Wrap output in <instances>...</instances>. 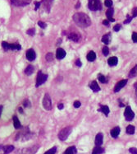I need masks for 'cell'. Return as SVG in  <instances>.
<instances>
[{
  "label": "cell",
  "instance_id": "obj_13",
  "mask_svg": "<svg viewBox=\"0 0 137 154\" xmlns=\"http://www.w3.org/2000/svg\"><path fill=\"white\" fill-rule=\"evenodd\" d=\"M113 13H114V10L113 8H109L108 9L107 12H106V16H107L108 17V20L109 21H115V19L113 18Z\"/></svg>",
  "mask_w": 137,
  "mask_h": 154
},
{
  "label": "cell",
  "instance_id": "obj_28",
  "mask_svg": "<svg viewBox=\"0 0 137 154\" xmlns=\"http://www.w3.org/2000/svg\"><path fill=\"white\" fill-rule=\"evenodd\" d=\"M21 45L18 43H13V44H10V49L12 50H20L21 49Z\"/></svg>",
  "mask_w": 137,
  "mask_h": 154
},
{
  "label": "cell",
  "instance_id": "obj_12",
  "mask_svg": "<svg viewBox=\"0 0 137 154\" xmlns=\"http://www.w3.org/2000/svg\"><path fill=\"white\" fill-rule=\"evenodd\" d=\"M65 56H66V51L62 49V48H59L57 49V53H56V57H57L58 59H63Z\"/></svg>",
  "mask_w": 137,
  "mask_h": 154
},
{
  "label": "cell",
  "instance_id": "obj_23",
  "mask_svg": "<svg viewBox=\"0 0 137 154\" xmlns=\"http://www.w3.org/2000/svg\"><path fill=\"white\" fill-rule=\"evenodd\" d=\"M104 149L103 148V147L96 146L94 148V150H93L92 154H102V153H104Z\"/></svg>",
  "mask_w": 137,
  "mask_h": 154
},
{
  "label": "cell",
  "instance_id": "obj_52",
  "mask_svg": "<svg viewBox=\"0 0 137 154\" xmlns=\"http://www.w3.org/2000/svg\"><path fill=\"white\" fill-rule=\"evenodd\" d=\"M1 148H2V147H1V146H0V149H1Z\"/></svg>",
  "mask_w": 137,
  "mask_h": 154
},
{
  "label": "cell",
  "instance_id": "obj_2",
  "mask_svg": "<svg viewBox=\"0 0 137 154\" xmlns=\"http://www.w3.org/2000/svg\"><path fill=\"white\" fill-rule=\"evenodd\" d=\"M88 7L91 11H99L103 8L100 0H89Z\"/></svg>",
  "mask_w": 137,
  "mask_h": 154
},
{
  "label": "cell",
  "instance_id": "obj_26",
  "mask_svg": "<svg viewBox=\"0 0 137 154\" xmlns=\"http://www.w3.org/2000/svg\"><path fill=\"white\" fill-rule=\"evenodd\" d=\"M34 73V67L32 65H29V66H27L26 68V70H25V73H26V75H31L32 73Z\"/></svg>",
  "mask_w": 137,
  "mask_h": 154
},
{
  "label": "cell",
  "instance_id": "obj_48",
  "mask_svg": "<svg viewBox=\"0 0 137 154\" xmlns=\"http://www.w3.org/2000/svg\"><path fill=\"white\" fill-rule=\"evenodd\" d=\"M134 87H135V96L137 98V82L135 83V85H134Z\"/></svg>",
  "mask_w": 137,
  "mask_h": 154
},
{
  "label": "cell",
  "instance_id": "obj_1",
  "mask_svg": "<svg viewBox=\"0 0 137 154\" xmlns=\"http://www.w3.org/2000/svg\"><path fill=\"white\" fill-rule=\"evenodd\" d=\"M73 21L77 26L82 28H85L90 26L91 20L89 16L84 12H76L73 16Z\"/></svg>",
  "mask_w": 137,
  "mask_h": 154
},
{
  "label": "cell",
  "instance_id": "obj_17",
  "mask_svg": "<svg viewBox=\"0 0 137 154\" xmlns=\"http://www.w3.org/2000/svg\"><path fill=\"white\" fill-rule=\"evenodd\" d=\"M120 131H121V130H120L119 127H115V128H113V130H111V132H110L111 136L113 137V138H114V139H116V138L118 137V135H119Z\"/></svg>",
  "mask_w": 137,
  "mask_h": 154
},
{
  "label": "cell",
  "instance_id": "obj_7",
  "mask_svg": "<svg viewBox=\"0 0 137 154\" xmlns=\"http://www.w3.org/2000/svg\"><path fill=\"white\" fill-rule=\"evenodd\" d=\"M124 116L127 121H130L132 120L135 117V113L133 112V111L131 110V108L130 106H126L125 109V112H124Z\"/></svg>",
  "mask_w": 137,
  "mask_h": 154
},
{
  "label": "cell",
  "instance_id": "obj_42",
  "mask_svg": "<svg viewBox=\"0 0 137 154\" xmlns=\"http://www.w3.org/2000/svg\"><path fill=\"white\" fill-rule=\"evenodd\" d=\"M137 17V7L134 8L132 10V17Z\"/></svg>",
  "mask_w": 137,
  "mask_h": 154
},
{
  "label": "cell",
  "instance_id": "obj_34",
  "mask_svg": "<svg viewBox=\"0 0 137 154\" xmlns=\"http://www.w3.org/2000/svg\"><path fill=\"white\" fill-rule=\"evenodd\" d=\"M104 4H105L106 7H108V8H111L112 6H113V1H112V0H105Z\"/></svg>",
  "mask_w": 137,
  "mask_h": 154
},
{
  "label": "cell",
  "instance_id": "obj_6",
  "mask_svg": "<svg viewBox=\"0 0 137 154\" xmlns=\"http://www.w3.org/2000/svg\"><path fill=\"white\" fill-rule=\"evenodd\" d=\"M43 106L46 111H50L52 109V101L49 94H45L43 99Z\"/></svg>",
  "mask_w": 137,
  "mask_h": 154
},
{
  "label": "cell",
  "instance_id": "obj_3",
  "mask_svg": "<svg viewBox=\"0 0 137 154\" xmlns=\"http://www.w3.org/2000/svg\"><path fill=\"white\" fill-rule=\"evenodd\" d=\"M71 131H72V128L71 127H66L63 129L58 134V139L62 141H65L70 135Z\"/></svg>",
  "mask_w": 137,
  "mask_h": 154
},
{
  "label": "cell",
  "instance_id": "obj_20",
  "mask_svg": "<svg viewBox=\"0 0 137 154\" xmlns=\"http://www.w3.org/2000/svg\"><path fill=\"white\" fill-rule=\"evenodd\" d=\"M12 119H13V125L15 129H17V130H18V129H20L21 127V122L20 120L18 119L17 116V115H13V117H12Z\"/></svg>",
  "mask_w": 137,
  "mask_h": 154
},
{
  "label": "cell",
  "instance_id": "obj_46",
  "mask_svg": "<svg viewBox=\"0 0 137 154\" xmlns=\"http://www.w3.org/2000/svg\"><path fill=\"white\" fill-rule=\"evenodd\" d=\"M76 66H78V67H80L82 64H81V62H80V59H77V60L76 61Z\"/></svg>",
  "mask_w": 137,
  "mask_h": 154
},
{
  "label": "cell",
  "instance_id": "obj_18",
  "mask_svg": "<svg viewBox=\"0 0 137 154\" xmlns=\"http://www.w3.org/2000/svg\"><path fill=\"white\" fill-rule=\"evenodd\" d=\"M102 42L104 43L105 45H108L110 43V40H111V33H108V34H105V35L103 36L102 37Z\"/></svg>",
  "mask_w": 137,
  "mask_h": 154
},
{
  "label": "cell",
  "instance_id": "obj_38",
  "mask_svg": "<svg viewBox=\"0 0 137 154\" xmlns=\"http://www.w3.org/2000/svg\"><path fill=\"white\" fill-rule=\"evenodd\" d=\"M121 24H117L113 27V31H119L121 30Z\"/></svg>",
  "mask_w": 137,
  "mask_h": 154
},
{
  "label": "cell",
  "instance_id": "obj_16",
  "mask_svg": "<svg viewBox=\"0 0 137 154\" xmlns=\"http://www.w3.org/2000/svg\"><path fill=\"white\" fill-rule=\"evenodd\" d=\"M2 150H3V152H4L3 154H9L14 150V146H12V145L4 146V147H2Z\"/></svg>",
  "mask_w": 137,
  "mask_h": 154
},
{
  "label": "cell",
  "instance_id": "obj_41",
  "mask_svg": "<svg viewBox=\"0 0 137 154\" xmlns=\"http://www.w3.org/2000/svg\"><path fill=\"white\" fill-rule=\"evenodd\" d=\"M80 105H81V103H80V101H79V100H76V101H75L74 104H73L75 108H79L80 106Z\"/></svg>",
  "mask_w": 137,
  "mask_h": 154
},
{
  "label": "cell",
  "instance_id": "obj_51",
  "mask_svg": "<svg viewBox=\"0 0 137 154\" xmlns=\"http://www.w3.org/2000/svg\"><path fill=\"white\" fill-rule=\"evenodd\" d=\"M18 111H19L20 113H23V111H22V109H21V108H19V109H18Z\"/></svg>",
  "mask_w": 137,
  "mask_h": 154
},
{
  "label": "cell",
  "instance_id": "obj_44",
  "mask_svg": "<svg viewBox=\"0 0 137 154\" xmlns=\"http://www.w3.org/2000/svg\"><path fill=\"white\" fill-rule=\"evenodd\" d=\"M103 24H104V26H106V27H108V26H109V21H108V20H104V21H103Z\"/></svg>",
  "mask_w": 137,
  "mask_h": 154
},
{
  "label": "cell",
  "instance_id": "obj_29",
  "mask_svg": "<svg viewBox=\"0 0 137 154\" xmlns=\"http://www.w3.org/2000/svg\"><path fill=\"white\" fill-rule=\"evenodd\" d=\"M126 133L128 134H134V133H135V127L133 125H128L126 127Z\"/></svg>",
  "mask_w": 137,
  "mask_h": 154
},
{
  "label": "cell",
  "instance_id": "obj_43",
  "mask_svg": "<svg viewBox=\"0 0 137 154\" xmlns=\"http://www.w3.org/2000/svg\"><path fill=\"white\" fill-rule=\"evenodd\" d=\"M23 105H24L25 107H30V102L28 100H25V101H24Z\"/></svg>",
  "mask_w": 137,
  "mask_h": 154
},
{
  "label": "cell",
  "instance_id": "obj_15",
  "mask_svg": "<svg viewBox=\"0 0 137 154\" xmlns=\"http://www.w3.org/2000/svg\"><path fill=\"white\" fill-rule=\"evenodd\" d=\"M89 87L93 92H99V91H100V87H99V84L97 83V82L96 81H93L92 83H90Z\"/></svg>",
  "mask_w": 137,
  "mask_h": 154
},
{
  "label": "cell",
  "instance_id": "obj_39",
  "mask_svg": "<svg viewBox=\"0 0 137 154\" xmlns=\"http://www.w3.org/2000/svg\"><path fill=\"white\" fill-rule=\"evenodd\" d=\"M132 40L134 43H137V32H133L132 34Z\"/></svg>",
  "mask_w": 137,
  "mask_h": 154
},
{
  "label": "cell",
  "instance_id": "obj_10",
  "mask_svg": "<svg viewBox=\"0 0 137 154\" xmlns=\"http://www.w3.org/2000/svg\"><path fill=\"white\" fill-rule=\"evenodd\" d=\"M26 59L29 61H33V60H35V59L36 54H35V50H34L33 49H30L26 51Z\"/></svg>",
  "mask_w": 137,
  "mask_h": 154
},
{
  "label": "cell",
  "instance_id": "obj_40",
  "mask_svg": "<svg viewBox=\"0 0 137 154\" xmlns=\"http://www.w3.org/2000/svg\"><path fill=\"white\" fill-rule=\"evenodd\" d=\"M129 152L131 154H137V148H135V147H130L129 149Z\"/></svg>",
  "mask_w": 137,
  "mask_h": 154
},
{
  "label": "cell",
  "instance_id": "obj_35",
  "mask_svg": "<svg viewBox=\"0 0 137 154\" xmlns=\"http://www.w3.org/2000/svg\"><path fill=\"white\" fill-rule=\"evenodd\" d=\"M103 54L105 56L108 55V54H109V49H108L107 46H104V48H103Z\"/></svg>",
  "mask_w": 137,
  "mask_h": 154
},
{
  "label": "cell",
  "instance_id": "obj_47",
  "mask_svg": "<svg viewBox=\"0 0 137 154\" xmlns=\"http://www.w3.org/2000/svg\"><path fill=\"white\" fill-rule=\"evenodd\" d=\"M58 108L59 110H63V103H59V104L58 105Z\"/></svg>",
  "mask_w": 137,
  "mask_h": 154
},
{
  "label": "cell",
  "instance_id": "obj_21",
  "mask_svg": "<svg viewBox=\"0 0 137 154\" xmlns=\"http://www.w3.org/2000/svg\"><path fill=\"white\" fill-rule=\"evenodd\" d=\"M117 62H118V59L117 57H115V56L109 58L108 60V64H109V66H116Z\"/></svg>",
  "mask_w": 137,
  "mask_h": 154
},
{
  "label": "cell",
  "instance_id": "obj_36",
  "mask_svg": "<svg viewBox=\"0 0 137 154\" xmlns=\"http://www.w3.org/2000/svg\"><path fill=\"white\" fill-rule=\"evenodd\" d=\"M132 19H133V17H130V15H127L126 19L123 21V23H124V24H128V23H130V21H131V20H132Z\"/></svg>",
  "mask_w": 137,
  "mask_h": 154
},
{
  "label": "cell",
  "instance_id": "obj_19",
  "mask_svg": "<svg viewBox=\"0 0 137 154\" xmlns=\"http://www.w3.org/2000/svg\"><path fill=\"white\" fill-rule=\"evenodd\" d=\"M68 38H69L70 40H71L74 42H78L79 40H80V35L72 32V33H70L69 35H68Z\"/></svg>",
  "mask_w": 137,
  "mask_h": 154
},
{
  "label": "cell",
  "instance_id": "obj_32",
  "mask_svg": "<svg viewBox=\"0 0 137 154\" xmlns=\"http://www.w3.org/2000/svg\"><path fill=\"white\" fill-rule=\"evenodd\" d=\"M2 46L5 50H9L10 49V44L6 42V41H3L2 42Z\"/></svg>",
  "mask_w": 137,
  "mask_h": 154
},
{
  "label": "cell",
  "instance_id": "obj_8",
  "mask_svg": "<svg viewBox=\"0 0 137 154\" xmlns=\"http://www.w3.org/2000/svg\"><path fill=\"white\" fill-rule=\"evenodd\" d=\"M31 0H11V4L17 7H23L30 4Z\"/></svg>",
  "mask_w": 137,
  "mask_h": 154
},
{
  "label": "cell",
  "instance_id": "obj_30",
  "mask_svg": "<svg viewBox=\"0 0 137 154\" xmlns=\"http://www.w3.org/2000/svg\"><path fill=\"white\" fill-rule=\"evenodd\" d=\"M45 59L46 60L49 61V62H51L54 60V55L52 54V53H48L47 55L45 56Z\"/></svg>",
  "mask_w": 137,
  "mask_h": 154
},
{
  "label": "cell",
  "instance_id": "obj_33",
  "mask_svg": "<svg viewBox=\"0 0 137 154\" xmlns=\"http://www.w3.org/2000/svg\"><path fill=\"white\" fill-rule=\"evenodd\" d=\"M26 33H27L29 36H33L35 34V28H30V29H29V30H28V31H26Z\"/></svg>",
  "mask_w": 137,
  "mask_h": 154
},
{
  "label": "cell",
  "instance_id": "obj_49",
  "mask_svg": "<svg viewBox=\"0 0 137 154\" xmlns=\"http://www.w3.org/2000/svg\"><path fill=\"white\" fill-rule=\"evenodd\" d=\"M2 111H3V106H0V117H1Z\"/></svg>",
  "mask_w": 137,
  "mask_h": 154
},
{
  "label": "cell",
  "instance_id": "obj_5",
  "mask_svg": "<svg viewBox=\"0 0 137 154\" xmlns=\"http://www.w3.org/2000/svg\"><path fill=\"white\" fill-rule=\"evenodd\" d=\"M48 79V75L47 74H43L41 71H39L37 75V79H36V87H38L39 86H41L42 84H43L46 82V80Z\"/></svg>",
  "mask_w": 137,
  "mask_h": 154
},
{
  "label": "cell",
  "instance_id": "obj_50",
  "mask_svg": "<svg viewBox=\"0 0 137 154\" xmlns=\"http://www.w3.org/2000/svg\"><path fill=\"white\" fill-rule=\"evenodd\" d=\"M80 2H78V3H77L76 6V8H80Z\"/></svg>",
  "mask_w": 137,
  "mask_h": 154
},
{
  "label": "cell",
  "instance_id": "obj_9",
  "mask_svg": "<svg viewBox=\"0 0 137 154\" xmlns=\"http://www.w3.org/2000/svg\"><path fill=\"white\" fill-rule=\"evenodd\" d=\"M126 83H127V79H123V80H121L120 82H118L114 87V92H118L119 91H121V88H123L126 86Z\"/></svg>",
  "mask_w": 137,
  "mask_h": 154
},
{
  "label": "cell",
  "instance_id": "obj_45",
  "mask_svg": "<svg viewBox=\"0 0 137 154\" xmlns=\"http://www.w3.org/2000/svg\"><path fill=\"white\" fill-rule=\"evenodd\" d=\"M35 10L36 11V10H38V8H39V6H40V4H40L39 2H35Z\"/></svg>",
  "mask_w": 137,
  "mask_h": 154
},
{
  "label": "cell",
  "instance_id": "obj_31",
  "mask_svg": "<svg viewBox=\"0 0 137 154\" xmlns=\"http://www.w3.org/2000/svg\"><path fill=\"white\" fill-rule=\"evenodd\" d=\"M56 152H57V147H53L52 148L48 150L47 152H44L43 154H55Z\"/></svg>",
  "mask_w": 137,
  "mask_h": 154
},
{
  "label": "cell",
  "instance_id": "obj_22",
  "mask_svg": "<svg viewBox=\"0 0 137 154\" xmlns=\"http://www.w3.org/2000/svg\"><path fill=\"white\" fill-rule=\"evenodd\" d=\"M87 59H88L89 61L92 62V61H95V59H96V54L94 52V51H90L88 53V55L86 56Z\"/></svg>",
  "mask_w": 137,
  "mask_h": 154
},
{
  "label": "cell",
  "instance_id": "obj_24",
  "mask_svg": "<svg viewBox=\"0 0 137 154\" xmlns=\"http://www.w3.org/2000/svg\"><path fill=\"white\" fill-rule=\"evenodd\" d=\"M76 147H69L66 151L64 152V154H76Z\"/></svg>",
  "mask_w": 137,
  "mask_h": 154
},
{
  "label": "cell",
  "instance_id": "obj_25",
  "mask_svg": "<svg viewBox=\"0 0 137 154\" xmlns=\"http://www.w3.org/2000/svg\"><path fill=\"white\" fill-rule=\"evenodd\" d=\"M137 76V64L134 67L129 73V78H135Z\"/></svg>",
  "mask_w": 137,
  "mask_h": 154
},
{
  "label": "cell",
  "instance_id": "obj_4",
  "mask_svg": "<svg viewBox=\"0 0 137 154\" xmlns=\"http://www.w3.org/2000/svg\"><path fill=\"white\" fill-rule=\"evenodd\" d=\"M39 148V146H33L26 148L19 149L16 152V154H35L37 150Z\"/></svg>",
  "mask_w": 137,
  "mask_h": 154
},
{
  "label": "cell",
  "instance_id": "obj_11",
  "mask_svg": "<svg viewBox=\"0 0 137 154\" xmlns=\"http://www.w3.org/2000/svg\"><path fill=\"white\" fill-rule=\"evenodd\" d=\"M103 140H104V135L102 133H99L95 137V145L100 147L103 144Z\"/></svg>",
  "mask_w": 137,
  "mask_h": 154
},
{
  "label": "cell",
  "instance_id": "obj_37",
  "mask_svg": "<svg viewBox=\"0 0 137 154\" xmlns=\"http://www.w3.org/2000/svg\"><path fill=\"white\" fill-rule=\"evenodd\" d=\"M38 25H39V27H40L42 28V29H44V28L47 27V25H46V23H44L43 21H38Z\"/></svg>",
  "mask_w": 137,
  "mask_h": 154
},
{
  "label": "cell",
  "instance_id": "obj_14",
  "mask_svg": "<svg viewBox=\"0 0 137 154\" xmlns=\"http://www.w3.org/2000/svg\"><path fill=\"white\" fill-rule=\"evenodd\" d=\"M98 111H100L102 113H104V114L107 116V115H108V114H109L110 110H109V108H108V106L100 105V107H99V109H98Z\"/></svg>",
  "mask_w": 137,
  "mask_h": 154
},
{
  "label": "cell",
  "instance_id": "obj_27",
  "mask_svg": "<svg viewBox=\"0 0 137 154\" xmlns=\"http://www.w3.org/2000/svg\"><path fill=\"white\" fill-rule=\"evenodd\" d=\"M98 79L102 83H107L108 81V78L105 77L104 75H103V74H99L98 75Z\"/></svg>",
  "mask_w": 137,
  "mask_h": 154
}]
</instances>
